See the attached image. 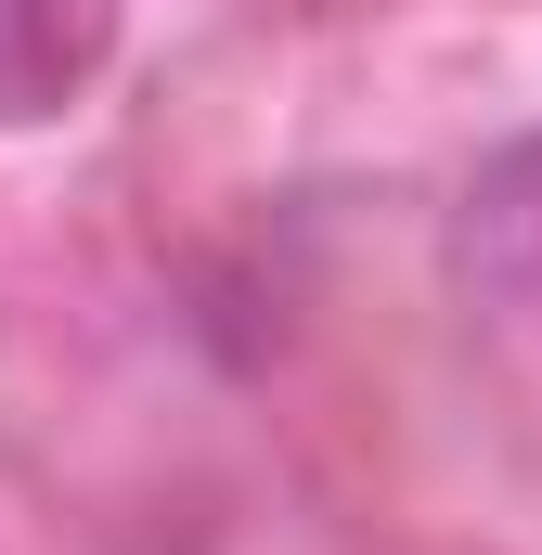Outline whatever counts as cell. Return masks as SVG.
<instances>
[{"label":"cell","mask_w":542,"mask_h":555,"mask_svg":"<svg viewBox=\"0 0 542 555\" xmlns=\"http://www.w3.org/2000/svg\"><path fill=\"white\" fill-rule=\"evenodd\" d=\"M452 272H465V297L491 323L542 336V130L491 142L465 168V194H452Z\"/></svg>","instance_id":"6da1fadb"},{"label":"cell","mask_w":542,"mask_h":555,"mask_svg":"<svg viewBox=\"0 0 542 555\" xmlns=\"http://www.w3.org/2000/svg\"><path fill=\"white\" fill-rule=\"evenodd\" d=\"M117 52V0H0V130L65 117Z\"/></svg>","instance_id":"7a4b0ae2"}]
</instances>
